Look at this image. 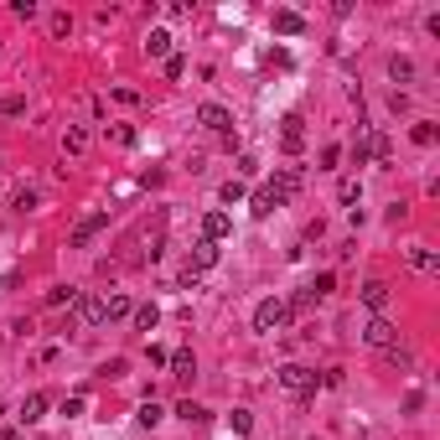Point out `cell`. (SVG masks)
I'll return each mask as SVG.
<instances>
[{
	"mask_svg": "<svg viewBox=\"0 0 440 440\" xmlns=\"http://www.w3.org/2000/svg\"><path fill=\"white\" fill-rule=\"evenodd\" d=\"M301 181H305V177H301V166H280V171H275V177H270V181H264V197H270V202H275V207H285V202H290V197H296V192H301Z\"/></svg>",
	"mask_w": 440,
	"mask_h": 440,
	"instance_id": "cell-1",
	"label": "cell"
},
{
	"mask_svg": "<svg viewBox=\"0 0 440 440\" xmlns=\"http://www.w3.org/2000/svg\"><path fill=\"white\" fill-rule=\"evenodd\" d=\"M275 378H280V389H285L290 399H311V394H316V383H322L311 368H301V363H285V368L275 373Z\"/></svg>",
	"mask_w": 440,
	"mask_h": 440,
	"instance_id": "cell-2",
	"label": "cell"
},
{
	"mask_svg": "<svg viewBox=\"0 0 440 440\" xmlns=\"http://www.w3.org/2000/svg\"><path fill=\"white\" fill-rule=\"evenodd\" d=\"M285 322H290V305L280 301V296H270V301L254 305V331H264V337H270V331H280Z\"/></svg>",
	"mask_w": 440,
	"mask_h": 440,
	"instance_id": "cell-3",
	"label": "cell"
},
{
	"mask_svg": "<svg viewBox=\"0 0 440 440\" xmlns=\"http://www.w3.org/2000/svg\"><path fill=\"white\" fill-rule=\"evenodd\" d=\"M197 125L212 130V135H233V114L223 109V104H202V109H197Z\"/></svg>",
	"mask_w": 440,
	"mask_h": 440,
	"instance_id": "cell-4",
	"label": "cell"
},
{
	"mask_svg": "<svg viewBox=\"0 0 440 440\" xmlns=\"http://www.w3.org/2000/svg\"><path fill=\"white\" fill-rule=\"evenodd\" d=\"M363 342H368V348H383V352H389V348H399V331H394V322L373 316V322L363 326Z\"/></svg>",
	"mask_w": 440,
	"mask_h": 440,
	"instance_id": "cell-5",
	"label": "cell"
},
{
	"mask_svg": "<svg viewBox=\"0 0 440 440\" xmlns=\"http://www.w3.org/2000/svg\"><path fill=\"white\" fill-rule=\"evenodd\" d=\"M104 228H109V212H88V218L73 228V249H88V244H93V238H99Z\"/></svg>",
	"mask_w": 440,
	"mask_h": 440,
	"instance_id": "cell-6",
	"label": "cell"
},
{
	"mask_svg": "<svg viewBox=\"0 0 440 440\" xmlns=\"http://www.w3.org/2000/svg\"><path fill=\"white\" fill-rule=\"evenodd\" d=\"M280 145H285V156H301V151H305V125H301V114H285V135H280Z\"/></svg>",
	"mask_w": 440,
	"mask_h": 440,
	"instance_id": "cell-7",
	"label": "cell"
},
{
	"mask_svg": "<svg viewBox=\"0 0 440 440\" xmlns=\"http://www.w3.org/2000/svg\"><path fill=\"white\" fill-rule=\"evenodd\" d=\"M228 233H233V218H228V212H207V218H202V238H207V244H223Z\"/></svg>",
	"mask_w": 440,
	"mask_h": 440,
	"instance_id": "cell-8",
	"label": "cell"
},
{
	"mask_svg": "<svg viewBox=\"0 0 440 440\" xmlns=\"http://www.w3.org/2000/svg\"><path fill=\"white\" fill-rule=\"evenodd\" d=\"M73 311H78V322L99 326V322H104V296H78V301H73Z\"/></svg>",
	"mask_w": 440,
	"mask_h": 440,
	"instance_id": "cell-9",
	"label": "cell"
},
{
	"mask_svg": "<svg viewBox=\"0 0 440 440\" xmlns=\"http://www.w3.org/2000/svg\"><path fill=\"white\" fill-rule=\"evenodd\" d=\"M389 296H394V290L383 285V280H368V285H363V305H368V311H383V305H389Z\"/></svg>",
	"mask_w": 440,
	"mask_h": 440,
	"instance_id": "cell-10",
	"label": "cell"
},
{
	"mask_svg": "<svg viewBox=\"0 0 440 440\" xmlns=\"http://www.w3.org/2000/svg\"><path fill=\"white\" fill-rule=\"evenodd\" d=\"M409 270H420V275H435L440 270V254H435V249H409Z\"/></svg>",
	"mask_w": 440,
	"mask_h": 440,
	"instance_id": "cell-11",
	"label": "cell"
},
{
	"mask_svg": "<svg viewBox=\"0 0 440 440\" xmlns=\"http://www.w3.org/2000/svg\"><path fill=\"white\" fill-rule=\"evenodd\" d=\"M212 264H218V244H207V238H202V244L192 249V264H186V270L202 275V270H212Z\"/></svg>",
	"mask_w": 440,
	"mask_h": 440,
	"instance_id": "cell-12",
	"label": "cell"
},
{
	"mask_svg": "<svg viewBox=\"0 0 440 440\" xmlns=\"http://www.w3.org/2000/svg\"><path fill=\"white\" fill-rule=\"evenodd\" d=\"M62 151H68V156H83V151H88V130H83V125H68V130H62Z\"/></svg>",
	"mask_w": 440,
	"mask_h": 440,
	"instance_id": "cell-13",
	"label": "cell"
},
{
	"mask_svg": "<svg viewBox=\"0 0 440 440\" xmlns=\"http://www.w3.org/2000/svg\"><path fill=\"white\" fill-rule=\"evenodd\" d=\"M171 373H177V378H192V373H197V357H192V348H177V352H171V363H166Z\"/></svg>",
	"mask_w": 440,
	"mask_h": 440,
	"instance_id": "cell-14",
	"label": "cell"
},
{
	"mask_svg": "<svg viewBox=\"0 0 440 440\" xmlns=\"http://www.w3.org/2000/svg\"><path fill=\"white\" fill-rule=\"evenodd\" d=\"M42 409H47V394H26L21 399V425H36V420H42Z\"/></svg>",
	"mask_w": 440,
	"mask_h": 440,
	"instance_id": "cell-15",
	"label": "cell"
},
{
	"mask_svg": "<svg viewBox=\"0 0 440 440\" xmlns=\"http://www.w3.org/2000/svg\"><path fill=\"white\" fill-rule=\"evenodd\" d=\"M275 32H280V36H301L305 21L296 16V11H280V16H275Z\"/></svg>",
	"mask_w": 440,
	"mask_h": 440,
	"instance_id": "cell-16",
	"label": "cell"
},
{
	"mask_svg": "<svg viewBox=\"0 0 440 440\" xmlns=\"http://www.w3.org/2000/svg\"><path fill=\"white\" fill-rule=\"evenodd\" d=\"M145 52H151V57H171V32H151V36H145Z\"/></svg>",
	"mask_w": 440,
	"mask_h": 440,
	"instance_id": "cell-17",
	"label": "cell"
},
{
	"mask_svg": "<svg viewBox=\"0 0 440 440\" xmlns=\"http://www.w3.org/2000/svg\"><path fill=\"white\" fill-rule=\"evenodd\" d=\"M135 305H130V296H109L104 301V322H119V316H130Z\"/></svg>",
	"mask_w": 440,
	"mask_h": 440,
	"instance_id": "cell-18",
	"label": "cell"
},
{
	"mask_svg": "<svg viewBox=\"0 0 440 440\" xmlns=\"http://www.w3.org/2000/svg\"><path fill=\"white\" fill-rule=\"evenodd\" d=\"M130 316H135V331H151L156 322H161V311H156V305H135Z\"/></svg>",
	"mask_w": 440,
	"mask_h": 440,
	"instance_id": "cell-19",
	"label": "cell"
},
{
	"mask_svg": "<svg viewBox=\"0 0 440 440\" xmlns=\"http://www.w3.org/2000/svg\"><path fill=\"white\" fill-rule=\"evenodd\" d=\"M389 78L394 83H409V78H415V62L409 57H389Z\"/></svg>",
	"mask_w": 440,
	"mask_h": 440,
	"instance_id": "cell-20",
	"label": "cell"
},
{
	"mask_svg": "<svg viewBox=\"0 0 440 440\" xmlns=\"http://www.w3.org/2000/svg\"><path fill=\"white\" fill-rule=\"evenodd\" d=\"M177 415H181L186 425H202V420H207V409H202V404H192V399H181V404H177Z\"/></svg>",
	"mask_w": 440,
	"mask_h": 440,
	"instance_id": "cell-21",
	"label": "cell"
},
{
	"mask_svg": "<svg viewBox=\"0 0 440 440\" xmlns=\"http://www.w3.org/2000/svg\"><path fill=\"white\" fill-rule=\"evenodd\" d=\"M83 290H73V285H57V290H47V305H73Z\"/></svg>",
	"mask_w": 440,
	"mask_h": 440,
	"instance_id": "cell-22",
	"label": "cell"
},
{
	"mask_svg": "<svg viewBox=\"0 0 440 440\" xmlns=\"http://www.w3.org/2000/svg\"><path fill=\"white\" fill-rule=\"evenodd\" d=\"M409 135H415V145H435V140H440V130L430 125V119H420V125L409 130Z\"/></svg>",
	"mask_w": 440,
	"mask_h": 440,
	"instance_id": "cell-23",
	"label": "cell"
},
{
	"mask_svg": "<svg viewBox=\"0 0 440 440\" xmlns=\"http://www.w3.org/2000/svg\"><path fill=\"white\" fill-rule=\"evenodd\" d=\"M228 425H233V435H249V430H254V415H249V409H233Z\"/></svg>",
	"mask_w": 440,
	"mask_h": 440,
	"instance_id": "cell-24",
	"label": "cell"
},
{
	"mask_svg": "<svg viewBox=\"0 0 440 440\" xmlns=\"http://www.w3.org/2000/svg\"><path fill=\"white\" fill-rule=\"evenodd\" d=\"M218 197H223V202H244V181H238V177H233V181H223V186H218Z\"/></svg>",
	"mask_w": 440,
	"mask_h": 440,
	"instance_id": "cell-25",
	"label": "cell"
},
{
	"mask_svg": "<svg viewBox=\"0 0 440 440\" xmlns=\"http://www.w3.org/2000/svg\"><path fill=\"white\" fill-rule=\"evenodd\" d=\"M140 425H145V430H151V425H161V404H151V399H145V404H140V415H135Z\"/></svg>",
	"mask_w": 440,
	"mask_h": 440,
	"instance_id": "cell-26",
	"label": "cell"
},
{
	"mask_svg": "<svg viewBox=\"0 0 440 440\" xmlns=\"http://www.w3.org/2000/svg\"><path fill=\"white\" fill-rule=\"evenodd\" d=\"M357 197H363V186H357V181H342V186H337V202H342V207H352Z\"/></svg>",
	"mask_w": 440,
	"mask_h": 440,
	"instance_id": "cell-27",
	"label": "cell"
},
{
	"mask_svg": "<svg viewBox=\"0 0 440 440\" xmlns=\"http://www.w3.org/2000/svg\"><path fill=\"white\" fill-rule=\"evenodd\" d=\"M331 285H337V280H331V275H316V280H311V285H305V290H311V301H322V296H331Z\"/></svg>",
	"mask_w": 440,
	"mask_h": 440,
	"instance_id": "cell-28",
	"label": "cell"
},
{
	"mask_svg": "<svg viewBox=\"0 0 440 440\" xmlns=\"http://www.w3.org/2000/svg\"><path fill=\"white\" fill-rule=\"evenodd\" d=\"M11 207H16V212H32V207H36V192H32V186H21V192L11 197Z\"/></svg>",
	"mask_w": 440,
	"mask_h": 440,
	"instance_id": "cell-29",
	"label": "cell"
},
{
	"mask_svg": "<svg viewBox=\"0 0 440 440\" xmlns=\"http://www.w3.org/2000/svg\"><path fill=\"white\" fill-rule=\"evenodd\" d=\"M0 114H11V119H16V114H26V99H21V93H11V99H0Z\"/></svg>",
	"mask_w": 440,
	"mask_h": 440,
	"instance_id": "cell-30",
	"label": "cell"
},
{
	"mask_svg": "<svg viewBox=\"0 0 440 440\" xmlns=\"http://www.w3.org/2000/svg\"><path fill=\"white\" fill-rule=\"evenodd\" d=\"M73 32V16L68 11H57V16H52V36H68Z\"/></svg>",
	"mask_w": 440,
	"mask_h": 440,
	"instance_id": "cell-31",
	"label": "cell"
},
{
	"mask_svg": "<svg viewBox=\"0 0 440 440\" xmlns=\"http://www.w3.org/2000/svg\"><path fill=\"white\" fill-rule=\"evenodd\" d=\"M62 415H68V420H78V415H83V394H73V399H62Z\"/></svg>",
	"mask_w": 440,
	"mask_h": 440,
	"instance_id": "cell-32",
	"label": "cell"
},
{
	"mask_svg": "<svg viewBox=\"0 0 440 440\" xmlns=\"http://www.w3.org/2000/svg\"><path fill=\"white\" fill-rule=\"evenodd\" d=\"M186 73V57H177V52H171V57H166V78H181Z\"/></svg>",
	"mask_w": 440,
	"mask_h": 440,
	"instance_id": "cell-33",
	"label": "cell"
},
{
	"mask_svg": "<svg viewBox=\"0 0 440 440\" xmlns=\"http://www.w3.org/2000/svg\"><path fill=\"white\" fill-rule=\"evenodd\" d=\"M109 135H114L119 145H135V130H130V125H114V130H109Z\"/></svg>",
	"mask_w": 440,
	"mask_h": 440,
	"instance_id": "cell-34",
	"label": "cell"
},
{
	"mask_svg": "<svg viewBox=\"0 0 440 440\" xmlns=\"http://www.w3.org/2000/svg\"><path fill=\"white\" fill-rule=\"evenodd\" d=\"M352 161H357V166L368 161V135H357V140H352Z\"/></svg>",
	"mask_w": 440,
	"mask_h": 440,
	"instance_id": "cell-35",
	"label": "cell"
},
{
	"mask_svg": "<svg viewBox=\"0 0 440 440\" xmlns=\"http://www.w3.org/2000/svg\"><path fill=\"white\" fill-rule=\"evenodd\" d=\"M337 161H342V145H326V151H322V166L331 171V166H337Z\"/></svg>",
	"mask_w": 440,
	"mask_h": 440,
	"instance_id": "cell-36",
	"label": "cell"
},
{
	"mask_svg": "<svg viewBox=\"0 0 440 440\" xmlns=\"http://www.w3.org/2000/svg\"><path fill=\"white\" fill-rule=\"evenodd\" d=\"M270 212H275V202H270V197L259 192V197H254V218H270Z\"/></svg>",
	"mask_w": 440,
	"mask_h": 440,
	"instance_id": "cell-37",
	"label": "cell"
},
{
	"mask_svg": "<svg viewBox=\"0 0 440 440\" xmlns=\"http://www.w3.org/2000/svg\"><path fill=\"white\" fill-rule=\"evenodd\" d=\"M145 352H151V363H156V368H166V363H171V352H166V348H156V342H151Z\"/></svg>",
	"mask_w": 440,
	"mask_h": 440,
	"instance_id": "cell-38",
	"label": "cell"
},
{
	"mask_svg": "<svg viewBox=\"0 0 440 440\" xmlns=\"http://www.w3.org/2000/svg\"><path fill=\"white\" fill-rule=\"evenodd\" d=\"M383 357H389V363H394V368H409V352H404V348H389V352H383Z\"/></svg>",
	"mask_w": 440,
	"mask_h": 440,
	"instance_id": "cell-39",
	"label": "cell"
},
{
	"mask_svg": "<svg viewBox=\"0 0 440 440\" xmlns=\"http://www.w3.org/2000/svg\"><path fill=\"white\" fill-rule=\"evenodd\" d=\"M0 440H21V435H16V430H0Z\"/></svg>",
	"mask_w": 440,
	"mask_h": 440,
	"instance_id": "cell-40",
	"label": "cell"
}]
</instances>
